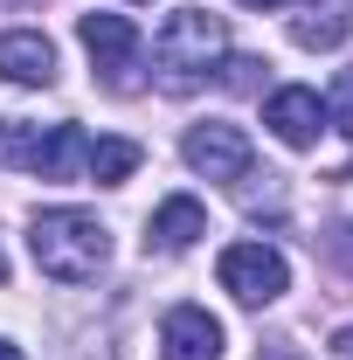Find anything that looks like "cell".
I'll return each mask as SVG.
<instances>
[{
    "label": "cell",
    "mask_w": 353,
    "mask_h": 360,
    "mask_svg": "<svg viewBox=\"0 0 353 360\" xmlns=\"http://www.w3.org/2000/svg\"><path fill=\"white\" fill-rule=\"evenodd\" d=\"M243 7H284V0H243Z\"/></svg>",
    "instance_id": "2e32d148"
},
{
    "label": "cell",
    "mask_w": 353,
    "mask_h": 360,
    "mask_svg": "<svg viewBox=\"0 0 353 360\" xmlns=\"http://www.w3.org/2000/svg\"><path fill=\"white\" fill-rule=\"evenodd\" d=\"M319 118H326V111H319V97H312L305 84L277 90V97L264 104V125L284 139V146H298V153H305V146H319Z\"/></svg>",
    "instance_id": "30bf717a"
},
{
    "label": "cell",
    "mask_w": 353,
    "mask_h": 360,
    "mask_svg": "<svg viewBox=\"0 0 353 360\" xmlns=\"http://www.w3.org/2000/svg\"><path fill=\"white\" fill-rule=\"evenodd\" d=\"M0 77L21 84V90H49L56 84V49H49V35H35V28L0 35Z\"/></svg>",
    "instance_id": "ba28073f"
},
{
    "label": "cell",
    "mask_w": 353,
    "mask_h": 360,
    "mask_svg": "<svg viewBox=\"0 0 353 360\" xmlns=\"http://www.w3.org/2000/svg\"><path fill=\"white\" fill-rule=\"evenodd\" d=\"M333 111H340V125L353 132V70H340V77H333Z\"/></svg>",
    "instance_id": "4fadbf2b"
},
{
    "label": "cell",
    "mask_w": 353,
    "mask_h": 360,
    "mask_svg": "<svg viewBox=\"0 0 353 360\" xmlns=\"http://www.w3.org/2000/svg\"><path fill=\"white\" fill-rule=\"evenodd\" d=\"M347 14H340V7H319V14H298V21H291V35H298V49H340L347 42Z\"/></svg>",
    "instance_id": "7c38bea8"
},
{
    "label": "cell",
    "mask_w": 353,
    "mask_h": 360,
    "mask_svg": "<svg viewBox=\"0 0 353 360\" xmlns=\"http://www.w3.org/2000/svg\"><path fill=\"white\" fill-rule=\"evenodd\" d=\"M0 277H7V257H0Z\"/></svg>",
    "instance_id": "e0dca14e"
},
{
    "label": "cell",
    "mask_w": 353,
    "mask_h": 360,
    "mask_svg": "<svg viewBox=\"0 0 353 360\" xmlns=\"http://www.w3.org/2000/svg\"><path fill=\"white\" fill-rule=\"evenodd\" d=\"M160 347H167V360H222V326L201 305H174L160 326Z\"/></svg>",
    "instance_id": "9c48e42d"
},
{
    "label": "cell",
    "mask_w": 353,
    "mask_h": 360,
    "mask_svg": "<svg viewBox=\"0 0 353 360\" xmlns=\"http://www.w3.org/2000/svg\"><path fill=\"white\" fill-rule=\"evenodd\" d=\"M90 160V139L77 125H28V118H0V167H21L35 180H77Z\"/></svg>",
    "instance_id": "3957f363"
},
{
    "label": "cell",
    "mask_w": 353,
    "mask_h": 360,
    "mask_svg": "<svg viewBox=\"0 0 353 360\" xmlns=\"http://www.w3.org/2000/svg\"><path fill=\"white\" fill-rule=\"evenodd\" d=\"M84 174L97 180V187H118V180H132V174H139V146H132V139H90Z\"/></svg>",
    "instance_id": "8fae6325"
},
{
    "label": "cell",
    "mask_w": 353,
    "mask_h": 360,
    "mask_svg": "<svg viewBox=\"0 0 353 360\" xmlns=\"http://www.w3.org/2000/svg\"><path fill=\"white\" fill-rule=\"evenodd\" d=\"M222 49H229L222 14H208V7H180V14H167V28H160V42H153L160 90H167V97L201 90V84H208V63H222Z\"/></svg>",
    "instance_id": "7a4b0ae2"
},
{
    "label": "cell",
    "mask_w": 353,
    "mask_h": 360,
    "mask_svg": "<svg viewBox=\"0 0 353 360\" xmlns=\"http://www.w3.org/2000/svg\"><path fill=\"white\" fill-rule=\"evenodd\" d=\"M201 236H208V208H201L194 194H174V201H160V208H153V222H146V250L180 257V250H194Z\"/></svg>",
    "instance_id": "52a82bcc"
},
{
    "label": "cell",
    "mask_w": 353,
    "mask_h": 360,
    "mask_svg": "<svg viewBox=\"0 0 353 360\" xmlns=\"http://www.w3.org/2000/svg\"><path fill=\"white\" fill-rule=\"evenodd\" d=\"M340 354H347V360H353V326H347V333H340Z\"/></svg>",
    "instance_id": "5bb4252c"
},
{
    "label": "cell",
    "mask_w": 353,
    "mask_h": 360,
    "mask_svg": "<svg viewBox=\"0 0 353 360\" xmlns=\"http://www.w3.org/2000/svg\"><path fill=\"white\" fill-rule=\"evenodd\" d=\"M215 270H222V291L243 298V305H270V298H284V284H291V264H284L270 243H229Z\"/></svg>",
    "instance_id": "277c9868"
},
{
    "label": "cell",
    "mask_w": 353,
    "mask_h": 360,
    "mask_svg": "<svg viewBox=\"0 0 353 360\" xmlns=\"http://www.w3.org/2000/svg\"><path fill=\"white\" fill-rule=\"evenodd\" d=\"M0 360H28V354H14V347H7V340H0Z\"/></svg>",
    "instance_id": "9a60e30c"
},
{
    "label": "cell",
    "mask_w": 353,
    "mask_h": 360,
    "mask_svg": "<svg viewBox=\"0 0 353 360\" xmlns=\"http://www.w3.org/2000/svg\"><path fill=\"white\" fill-rule=\"evenodd\" d=\"M180 153H187V167H194V174H208V180H250V160H257V153H250V139L236 132V125H222V118L194 125Z\"/></svg>",
    "instance_id": "5b68a950"
},
{
    "label": "cell",
    "mask_w": 353,
    "mask_h": 360,
    "mask_svg": "<svg viewBox=\"0 0 353 360\" xmlns=\"http://www.w3.org/2000/svg\"><path fill=\"white\" fill-rule=\"evenodd\" d=\"M28 250H35L42 277H56V284H90L104 270V257H111V236H104V222L90 208H49L28 229Z\"/></svg>",
    "instance_id": "6da1fadb"
},
{
    "label": "cell",
    "mask_w": 353,
    "mask_h": 360,
    "mask_svg": "<svg viewBox=\"0 0 353 360\" xmlns=\"http://www.w3.org/2000/svg\"><path fill=\"white\" fill-rule=\"evenodd\" d=\"M77 35H84L90 63H97L111 84H125V70L139 63V28H132V21H125V14H84Z\"/></svg>",
    "instance_id": "8992f818"
}]
</instances>
